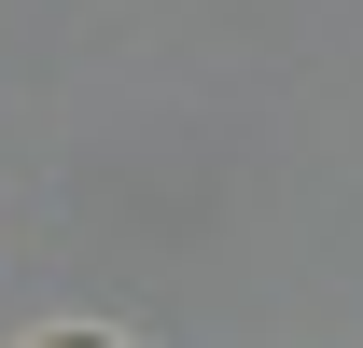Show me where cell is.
Instances as JSON below:
<instances>
[{"instance_id": "obj_1", "label": "cell", "mask_w": 363, "mask_h": 348, "mask_svg": "<svg viewBox=\"0 0 363 348\" xmlns=\"http://www.w3.org/2000/svg\"><path fill=\"white\" fill-rule=\"evenodd\" d=\"M56 348H98V335H56Z\"/></svg>"}]
</instances>
